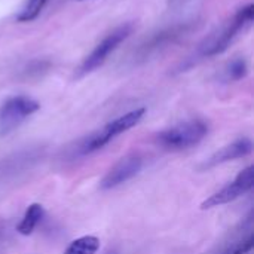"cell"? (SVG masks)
<instances>
[{"instance_id":"obj_1","label":"cell","mask_w":254,"mask_h":254,"mask_svg":"<svg viewBox=\"0 0 254 254\" xmlns=\"http://www.w3.org/2000/svg\"><path fill=\"white\" fill-rule=\"evenodd\" d=\"M146 115V109L140 107L135 110H131L116 119H113L112 122L106 124L103 128L91 132L89 135H86L76 147V153L79 156H86L91 155L100 149H103L104 146H107L112 140H115L118 135L127 132L128 129L134 128L135 125H138V122L144 118Z\"/></svg>"},{"instance_id":"obj_2","label":"cell","mask_w":254,"mask_h":254,"mask_svg":"<svg viewBox=\"0 0 254 254\" xmlns=\"http://www.w3.org/2000/svg\"><path fill=\"white\" fill-rule=\"evenodd\" d=\"M253 16V3H249L247 6L241 7L228 24H225L217 33L211 34L204 42V45L201 46V55L214 57V55H219V54L225 52L252 25Z\"/></svg>"},{"instance_id":"obj_3","label":"cell","mask_w":254,"mask_h":254,"mask_svg":"<svg viewBox=\"0 0 254 254\" xmlns=\"http://www.w3.org/2000/svg\"><path fill=\"white\" fill-rule=\"evenodd\" d=\"M207 134H208V124L205 121L190 119L158 132L155 141L159 147L165 150L179 152L199 144Z\"/></svg>"},{"instance_id":"obj_4","label":"cell","mask_w":254,"mask_h":254,"mask_svg":"<svg viewBox=\"0 0 254 254\" xmlns=\"http://www.w3.org/2000/svg\"><path fill=\"white\" fill-rule=\"evenodd\" d=\"M39 109L40 104L27 95H13L4 100L0 106V137L9 135Z\"/></svg>"},{"instance_id":"obj_5","label":"cell","mask_w":254,"mask_h":254,"mask_svg":"<svg viewBox=\"0 0 254 254\" xmlns=\"http://www.w3.org/2000/svg\"><path fill=\"white\" fill-rule=\"evenodd\" d=\"M132 31V25L131 24H124L118 28H115L112 33H109L94 49L92 52L83 60L82 65L79 67L77 76H86L89 73H92L94 70H97L98 67H101L106 60L109 58V55L118 49V46L131 34Z\"/></svg>"},{"instance_id":"obj_6","label":"cell","mask_w":254,"mask_h":254,"mask_svg":"<svg viewBox=\"0 0 254 254\" xmlns=\"http://www.w3.org/2000/svg\"><path fill=\"white\" fill-rule=\"evenodd\" d=\"M254 186V165H249L244 168L231 183L223 186L216 193L210 195L201 204V210H211L225 204H231L238 198L249 193Z\"/></svg>"},{"instance_id":"obj_7","label":"cell","mask_w":254,"mask_h":254,"mask_svg":"<svg viewBox=\"0 0 254 254\" xmlns=\"http://www.w3.org/2000/svg\"><path fill=\"white\" fill-rule=\"evenodd\" d=\"M143 167V156L137 152L128 153L122 159H119L109 171L107 174L101 179L100 182V189L101 190H109L113 188L121 186L122 183L131 180L135 177Z\"/></svg>"},{"instance_id":"obj_8","label":"cell","mask_w":254,"mask_h":254,"mask_svg":"<svg viewBox=\"0 0 254 254\" xmlns=\"http://www.w3.org/2000/svg\"><path fill=\"white\" fill-rule=\"evenodd\" d=\"M252 152H253V141L250 138H247V137L238 138L234 143H231V144L222 147L220 150H217L216 153H213L207 161H204L201 164L199 170H202V171L211 170V168H214L217 165H222V164H226L229 161L246 158Z\"/></svg>"},{"instance_id":"obj_9","label":"cell","mask_w":254,"mask_h":254,"mask_svg":"<svg viewBox=\"0 0 254 254\" xmlns=\"http://www.w3.org/2000/svg\"><path fill=\"white\" fill-rule=\"evenodd\" d=\"M43 216H45V208L42 204H37V202L30 204L27 207L21 222L16 226V232L22 237L31 235L36 231V228L39 226V223L42 222Z\"/></svg>"},{"instance_id":"obj_10","label":"cell","mask_w":254,"mask_h":254,"mask_svg":"<svg viewBox=\"0 0 254 254\" xmlns=\"http://www.w3.org/2000/svg\"><path fill=\"white\" fill-rule=\"evenodd\" d=\"M100 250V240L94 235L76 238L68 244L64 254H97Z\"/></svg>"},{"instance_id":"obj_11","label":"cell","mask_w":254,"mask_h":254,"mask_svg":"<svg viewBox=\"0 0 254 254\" xmlns=\"http://www.w3.org/2000/svg\"><path fill=\"white\" fill-rule=\"evenodd\" d=\"M46 3H48V0H27L24 3V6L21 7L19 13L16 15V21L18 22H30V21L36 19Z\"/></svg>"},{"instance_id":"obj_12","label":"cell","mask_w":254,"mask_h":254,"mask_svg":"<svg viewBox=\"0 0 254 254\" xmlns=\"http://www.w3.org/2000/svg\"><path fill=\"white\" fill-rule=\"evenodd\" d=\"M247 71H249V65H247V61L244 60V58H235V60H232L229 64H228V67H226V70H225V77H226V80H241L243 77H246V74H247Z\"/></svg>"},{"instance_id":"obj_13","label":"cell","mask_w":254,"mask_h":254,"mask_svg":"<svg viewBox=\"0 0 254 254\" xmlns=\"http://www.w3.org/2000/svg\"><path fill=\"white\" fill-rule=\"evenodd\" d=\"M254 246V235L253 234H249V237L240 243L235 244V247L232 249L231 254H249L253 250Z\"/></svg>"},{"instance_id":"obj_14","label":"cell","mask_w":254,"mask_h":254,"mask_svg":"<svg viewBox=\"0 0 254 254\" xmlns=\"http://www.w3.org/2000/svg\"><path fill=\"white\" fill-rule=\"evenodd\" d=\"M4 231V228H3V223H0V235H1V232Z\"/></svg>"},{"instance_id":"obj_15","label":"cell","mask_w":254,"mask_h":254,"mask_svg":"<svg viewBox=\"0 0 254 254\" xmlns=\"http://www.w3.org/2000/svg\"><path fill=\"white\" fill-rule=\"evenodd\" d=\"M77 1H83V0H77Z\"/></svg>"}]
</instances>
